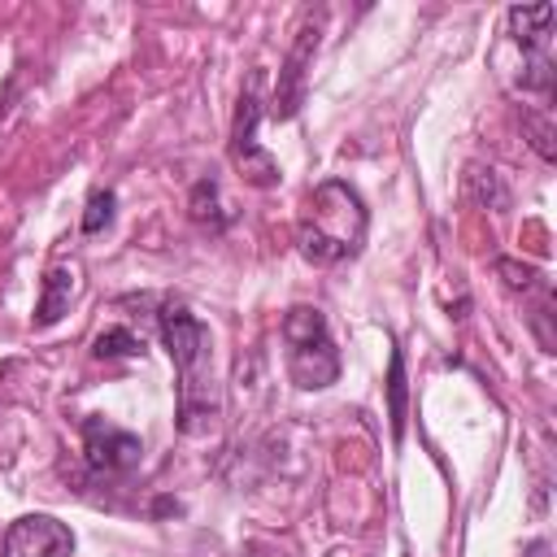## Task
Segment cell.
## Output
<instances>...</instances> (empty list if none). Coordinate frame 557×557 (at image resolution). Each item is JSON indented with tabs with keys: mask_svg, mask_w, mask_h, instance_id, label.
Instances as JSON below:
<instances>
[{
	"mask_svg": "<svg viewBox=\"0 0 557 557\" xmlns=\"http://www.w3.org/2000/svg\"><path fill=\"white\" fill-rule=\"evenodd\" d=\"M366 226H370V213H366V200L357 196V187H348L344 178H326L309 191V205L300 213V226H296L300 257L313 265L348 261L361 252Z\"/></svg>",
	"mask_w": 557,
	"mask_h": 557,
	"instance_id": "6da1fadb",
	"label": "cell"
},
{
	"mask_svg": "<svg viewBox=\"0 0 557 557\" xmlns=\"http://www.w3.org/2000/svg\"><path fill=\"white\" fill-rule=\"evenodd\" d=\"M161 344L178 370V426L200 431L218 413V392L209 374V331L191 318L187 305H161Z\"/></svg>",
	"mask_w": 557,
	"mask_h": 557,
	"instance_id": "7a4b0ae2",
	"label": "cell"
},
{
	"mask_svg": "<svg viewBox=\"0 0 557 557\" xmlns=\"http://www.w3.org/2000/svg\"><path fill=\"white\" fill-rule=\"evenodd\" d=\"M283 344H287V374L300 392H318L339 379V352H335L322 309L292 305L283 313Z\"/></svg>",
	"mask_w": 557,
	"mask_h": 557,
	"instance_id": "3957f363",
	"label": "cell"
},
{
	"mask_svg": "<svg viewBox=\"0 0 557 557\" xmlns=\"http://www.w3.org/2000/svg\"><path fill=\"white\" fill-rule=\"evenodd\" d=\"M261 74H248L244 91H239V109H235V126H231V161L235 170L252 183V187H274L278 183V165L274 157L257 144V122H261Z\"/></svg>",
	"mask_w": 557,
	"mask_h": 557,
	"instance_id": "277c9868",
	"label": "cell"
},
{
	"mask_svg": "<svg viewBox=\"0 0 557 557\" xmlns=\"http://www.w3.org/2000/svg\"><path fill=\"white\" fill-rule=\"evenodd\" d=\"M322 22H326V9L309 13L296 30V44L287 48V61L278 65V83H274V96H270V117L274 122H292L305 104V83H309V65H313V52H318V39H322Z\"/></svg>",
	"mask_w": 557,
	"mask_h": 557,
	"instance_id": "5b68a950",
	"label": "cell"
},
{
	"mask_svg": "<svg viewBox=\"0 0 557 557\" xmlns=\"http://www.w3.org/2000/svg\"><path fill=\"white\" fill-rule=\"evenodd\" d=\"M74 553V531L52 518V513H22L4 531V553L0 557H70Z\"/></svg>",
	"mask_w": 557,
	"mask_h": 557,
	"instance_id": "8992f818",
	"label": "cell"
},
{
	"mask_svg": "<svg viewBox=\"0 0 557 557\" xmlns=\"http://www.w3.org/2000/svg\"><path fill=\"white\" fill-rule=\"evenodd\" d=\"M83 444H87V461L91 470H104V474H117V470H131L139 461V440L122 426H113L109 418H87L83 422Z\"/></svg>",
	"mask_w": 557,
	"mask_h": 557,
	"instance_id": "52a82bcc",
	"label": "cell"
},
{
	"mask_svg": "<svg viewBox=\"0 0 557 557\" xmlns=\"http://www.w3.org/2000/svg\"><path fill=\"white\" fill-rule=\"evenodd\" d=\"M553 17H557L553 4H513V9L505 13L509 35H513V44H518L522 52H548L544 44H548V26H553Z\"/></svg>",
	"mask_w": 557,
	"mask_h": 557,
	"instance_id": "ba28073f",
	"label": "cell"
},
{
	"mask_svg": "<svg viewBox=\"0 0 557 557\" xmlns=\"http://www.w3.org/2000/svg\"><path fill=\"white\" fill-rule=\"evenodd\" d=\"M70 296H74V270L70 265H52L44 274V292H39V305H35V326L61 322V313L70 309Z\"/></svg>",
	"mask_w": 557,
	"mask_h": 557,
	"instance_id": "9c48e42d",
	"label": "cell"
},
{
	"mask_svg": "<svg viewBox=\"0 0 557 557\" xmlns=\"http://www.w3.org/2000/svg\"><path fill=\"white\" fill-rule=\"evenodd\" d=\"M405 400H409L405 357H400V348H392V361H387V418H392V440L405 435Z\"/></svg>",
	"mask_w": 557,
	"mask_h": 557,
	"instance_id": "30bf717a",
	"label": "cell"
},
{
	"mask_svg": "<svg viewBox=\"0 0 557 557\" xmlns=\"http://www.w3.org/2000/svg\"><path fill=\"white\" fill-rule=\"evenodd\" d=\"M466 187H470V196H474L479 205H492V209H500V205H509V191H505V183L496 178V170H483V165H470V170H466Z\"/></svg>",
	"mask_w": 557,
	"mask_h": 557,
	"instance_id": "8fae6325",
	"label": "cell"
},
{
	"mask_svg": "<svg viewBox=\"0 0 557 557\" xmlns=\"http://www.w3.org/2000/svg\"><path fill=\"white\" fill-rule=\"evenodd\" d=\"M91 352H96V357H139L144 344H139L126 326H109V331H100V335L91 339Z\"/></svg>",
	"mask_w": 557,
	"mask_h": 557,
	"instance_id": "7c38bea8",
	"label": "cell"
},
{
	"mask_svg": "<svg viewBox=\"0 0 557 557\" xmlns=\"http://www.w3.org/2000/svg\"><path fill=\"white\" fill-rule=\"evenodd\" d=\"M522 131H527L531 148H535L544 161H553V157H557V148H553V122H548L544 113H535V109H522Z\"/></svg>",
	"mask_w": 557,
	"mask_h": 557,
	"instance_id": "4fadbf2b",
	"label": "cell"
},
{
	"mask_svg": "<svg viewBox=\"0 0 557 557\" xmlns=\"http://www.w3.org/2000/svg\"><path fill=\"white\" fill-rule=\"evenodd\" d=\"M191 218L196 222H209V226H222V213H218V183L213 178H200L191 187Z\"/></svg>",
	"mask_w": 557,
	"mask_h": 557,
	"instance_id": "5bb4252c",
	"label": "cell"
},
{
	"mask_svg": "<svg viewBox=\"0 0 557 557\" xmlns=\"http://www.w3.org/2000/svg\"><path fill=\"white\" fill-rule=\"evenodd\" d=\"M496 274H500L513 292H535V287H544V278H540L535 265H522V261H509V257L496 261Z\"/></svg>",
	"mask_w": 557,
	"mask_h": 557,
	"instance_id": "9a60e30c",
	"label": "cell"
},
{
	"mask_svg": "<svg viewBox=\"0 0 557 557\" xmlns=\"http://www.w3.org/2000/svg\"><path fill=\"white\" fill-rule=\"evenodd\" d=\"M113 205H117V196H113V191H91L87 213H83V231H87V235L104 231V226L113 222Z\"/></svg>",
	"mask_w": 557,
	"mask_h": 557,
	"instance_id": "2e32d148",
	"label": "cell"
},
{
	"mask_svg": "<svg viewBox=\"0 0 557 557\" xmlns=\"http://www.w3.org/2000/svg\"><path fill=\"white\" fill-rule=\"evenodd\" d=\"M522 557H553V548H548V540H531V544L522 548Z\"/></svg>",
	"mask_w": 557,
	"mask_h": 557,
	"instance_id": "e0dca14e",
	"label": "cell"
},
{
	"mask_svg": "<svg viewBox=\"0 0 557 557\" xmlns=\"http://www.w3.org/2000/svg\"><path fill=\"white\" fill-rule=\"evenodd\" d=\"M248 557H283V553H274V548H265V544H252Z\"/></svg>",
	"mask_w": 557,
	"mask_h": 557,
	"instance_id": "ac0fdd59",
	"label": "cell"
}]
</instances>
